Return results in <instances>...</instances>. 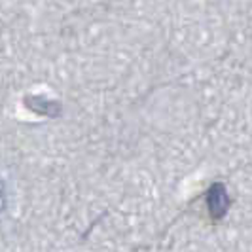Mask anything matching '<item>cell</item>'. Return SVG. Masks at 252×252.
<instances>
[{
	"label": "cell",
	"instance_id": "1",
	"mask_svg": "<svg viewBox=\"0 0 252 252\" xmlns=\"http://www.w3.org/2000/svg\"><path fill=\"white\" fill-rule=\"evenodd\" d=\"M207 205H209V213L215 220L226 215L227 207H229V197H227L224 184H213L211 186L209 193H207Z\"/></svg>",
	"mask_w": 252,
	"mask_h": 252
},
{
	"label": "cell",
	"instance_id": "2",
	"mask_svg": "<svg viewBox=\"0 0 252 252\" xmlns=\"http://www.w3.org/2000/svg\"><path fill=\"white\" fill-rule=\"evenodd\" d=\"M4 209H6V184H4V180L0 178V215H2Z\"/></svg>",
	"mask_w": 252,
	"mask_h": 252
}]
</instances>
